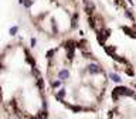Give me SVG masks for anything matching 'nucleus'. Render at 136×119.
Masks as SVG:
<instances>
[{
	"label": "nucleus",
	"instance_id": "obj_1",
	"mask_svg": "<svg viewBox=\"0 0 136 119\" xmlns=\"http://www.w3.org/2000/svg\"><path fill=\"white\" fill-rule=\"evenodd\" d=\"M119 95H129V96H133V91L125 88V86H118V88L113 89L112 98L115 99V101H118V99H119Z\"/></svg>",
	"mask_w": 136,
	"mask_h": 119
},
{
	"label": "nucleus",
	"instance_id": "obj_2",
	"mask_svg": "<svg viewBox=\"0 0 136 119\" xmlns=\"http://www.w3.org/2000/svg\"><path fill=\"white\" fill-rule=\"evenodd\" d=\"M88 69H89V72H91V74H99V72L102 71L101 67H99V65H96V64H91V65L88 67Z\"/></svg>",
	"mask_w": 136,
	"mask_h": 119
},
{
	"label": "nucleus",
	"instance_id": "obj_3",
	"mask_svg": "<svg viewBox=\"0 0 136 119\" xmlns=\"http://www.w3.org/2000/svg\"><path fill=\"white\" fill-rule=\"evenodd\" d=\"M70 76V72H68V69H61L60 72H58V79H61V81H64Z\"/></svg>",
	"mask_w": 136,
	"mask_h": 119
},
{
	"label": "nucleus",
	"instance_id": "obj_4",
	"mask_svg": "<svg viewBox=\"0 0 136 119\" xmlns=\"http://www.w3.org/2000/svg\"><path fill=\"white\" fill-rule=\"evenodd\" d=\"M64 96H65V89H61V91H58V92L55 94V98L58 99V101H63Z\"/></svg>",
	"mask_w": 136,
	"mask_h": 119
},
{
	"label": "nucleus",
	"instance_id": "obj_5",
	"mask_svg": "<svg viewBox=\"0 0 136 119\" xmlns=\"http://www.w3.org/2000/svg\"><path fill=\"white\" fill-rule=\"evenodd\" d=\"M109 78H111L112 81H115V82H120V76L118 75V74H113V72H111V74H109Z\"/></svg>",
	"mask_w": 136,
	"mask_h": 119
},
{
	"label": "nucleus",
	"instance_id": "obj_6",
	"mask_svg": "<svg viewBox=\"0 0 136 119\" xmlns=\"http://www.w3.org/2000/svg\"><path fill=\"white\" fill-rule=\"evenodd\" d=\"M105 50H106V52H108V54L112 57V55H113V51L116 50V48H115V47H105Z\"/></svg>",
	"mask_w": 136,
	"mask_h": 119
},
{
	"label": "nucleus",
	"instance_id": "obj_7",
	"mask_svg": "<svg viewBox=\"0 0 136 119\" xmlns=\"http://www.w3.org/2000/svg\"><path fill=\"white\" fill-rule=\"evenodd\" d=\"M23 4H24V7H31V6H33V0H24Z\"/></svg>",
	"mask_w": 136,
	"mask_h": 119
},
{
	"label": "nucleus",
	"instance_id": "obj_8",
	"mask_svg": "<svg viewBox=\"0 0 136 119\" xmlns=\"http://www.w3.org/2000/svg\"><path fill=\"white\" fill-rule=\"evenodd\" d=\"M77 20H78V13H75V14L72 16V27L77 26Z\"/></svg>",
	"mask_w": 136,
	"mask_h": 119
},
{
	"label": "nucleus",
	"instance_id": "obj_9",
	"mask_svg": "<svg viewBox=\"0 0 136 119\" xmlns=\"http://www.w3.org/2000/svg\"><path fill=\"white\" fill-rule=\"evenodd\" d=\"M17 30H18L17 27H11V28H10V34H11V35H14V34L17 33Z\"/></svg>",
	"mask_w": 136,
	"mask_h": 119
},
{
	"label": "nucleus",
	"instance_id": "obj_10",
	"mask_svg": "<svg viewBox=\"0 0 136 119\" xmlns=\"http://www.w3.org/2000/svg\"><path fill=\"white\" fill-rule=\"evenodd\" d=\"M54 52H55V50H50V51L47 52V58H51V57L54 55Z\"/></svg>",
	"mask_w": 136,
	"mask_h": 119
},
{
	"label": "nucleus",
	"instance_id": "obj_11",
	"mask_svg": "<svg viewBox=\"0 0 136 119\" xmlns=\"http://www.w3.org/2000/svg\"><path fill=\"white\" fill-rule=\"evenodd\" d=\"M60 85H61V81H53V86L54 88H58Z\"/></svg>",
	"mask_w": 136,
	"mask_h": 119
},
{
	"label": "nucleus",
	"instance_id": "obj_12",
	"mask_svg": "<svg viewBox=\"0 0 136 119\" xmlns=\"http://www.w3.org/2000/svg\"><path fill=\"white\" fill-rule=\"evenodd\" d=\"M36 44H37V40H36V38H31V47H34Z\"/></svg>",
	"mask_w": 136,
	"mask_h": 119
},
{
	"label": "nucleus",
	"instance_id": "obj_13",
	"mask_svg": "<svg viewBox=\"0 0 136 119\" xmlns=\"http://www.w3.org/2000/svg\"><path fill=\"white\" fill-rule=\"evenodd\" d=\"M23 1H24V0H18V3H20V4H23Z\"/></svg>",
	"mask_w": 136,
	"mask_h": 119
},
{
	"label": "nucleus",
	"instance_id": "obj_14",
	"mask_svg": "<svg viewBox=\"0 0 136 119\" xmlns=\"http://www.w3.org/2000/svg\"><path fill=\"white\" fill-rule=\"evenodd\" d=\"M0 101H1V94H0Z\"/></svg>",
	"mask_w": 136,
	"mask_h": 119
}]
</instances>
